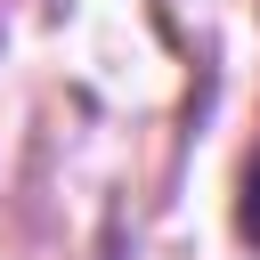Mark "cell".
Wrapping results in <instances>:
<instances>
[{"instance_id": "obj_1", "label": "cell", "mask_w": 260, "mask_h": 260, "mask_svg": "<svg viewBox=\"0 0 260 260\" xmlns=\"http://www.w3.org/2000/svg\"><path fill=\"white\" fill-rule=\"evenodd\" d=\"M236 236L260 252V154L244 162V179H236Z\"/></svg>"}]
</instances>
